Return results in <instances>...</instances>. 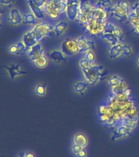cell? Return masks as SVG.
<instances>
[{
    "label": "cell",
    "instance_id": "5bb4252c",
    "mask_svg": "<svg viewBox=\"0 0 139 157\" xmlns=\"http://www.w3.org/2000/svg\"><path fill=\"white\" fill-rule=\"evenodd\" d=\"M70 25L67 20H59L53 25L54 35L56 37L63 36L68 31Z\"/></svg>",
    "mask_w": 139,
    "mask_h": 157
},
{
    "label": "cell",
    "instance_id": "4fadbf2b",
    "mask_svg": "<svg viewBox=\"0 0 139 157\" xmlns=\"http://www.w3.org/2000/svg\"><path fill=\"white\" fill-rule=\"evenodd\" d=\"M89 83L84 79H78L74 82L72 90L75 94L78 96H83L88 93L89 89Z\"/></svg>",
    "mask_w": 139,
    "mask_h": 157
},
{
    "label": "cell",
    "instance_id": "60d3db41",
    "mask_svg": "<svg viewBox=\"0 0 139 157\" xmlns=\"http://www.w3.org/2000/svg\"><path fill=\"white\" fill-rule=\"evenodd\" d=\"M65 1H66V4L68 5V4H70V3H71V2H73L74 0H65Z\"/></svg>",
    "mask_w": 139,
    "mask_h": 157
},
{
    "label": "cell",
    "instance_id": "ac0fdd59",
    "mask_svg": "<svg viewBox=\"0 0 139 157\" xmlns=\"http://www.w3.org/2000/svg\"><path fill=\"white\" fill-rule=\"evenodd\" d=\"M27 47L24 44V43L21 41L17 42L16 44L10 45L7 51L12 55H22V54L26 53Z\"/></svg>",
    "mask_w": 139,
    "mask_h": 157
},
{
    "label": "cell",
    "instance_id": "44dd1931",
    "mask_svg": "<svg viewBox=\"0 0 139 157\" xmlns=\"http://www.w3.org/2000/svg\"><path fill=\"white\" fill-rule=\"evenodd\" d=\"M73 143L79 145L83 148H87L89 143L88 137L83 132H76L73 136Z\"/></svg>",
    "mask_w": 139,
    "mask_h": 157
},
{
    "label": "cell",
    "instance_id": "f35d334b",
    "mask_svg": "<svg viewBox=\"0 0 139 157\" xmlns=\"http://www.w3.org/2000/svg\"><path fill=\"white\" fill-rule=\"evenodd\" d=\"M133 32H134V33L136 34L139 35V26H137V27H136V28H134V29H133Z\"/></svg>",
    "mask_w": 139,
    "mask_h": 157
},
{
    "label": "cell",
    "instance_id": "1f68e13d",
    "mask_svg": "<svg viewBox=\"0 0 139 157\" xmlns=\"http://www.w3.org/2000/svg\"><path fill=\"white\" fill-rule=\"evenodd\" d=\"M91 66H92V65H91V64L88 62V61H87L83 56H82V57L79 59V66L80 70L90 67Z\"/></svg>",
    "mask_w": 139,
    "mask_h": 157
},
{
    "label": "cell",
    "instance_id": "e575fe53",
    "mask_svg": "<svg viewBox=\"0 0 139 157\" xmlns=\"http://www.w3.org/2000/svg\"><path fill=\"white\" fill-rule=\"evenodd\" d=\"M83 148L82 147H80V146H79V145H76V144H72V146H71V151H72V153H73L75 155H77L79 153V152L81 150H83Z\"/></svg>",
    "mask_w": 139,
    "mask_h": 157
},
{
    "label": "cell",
    "instance_id": "30bf717a",
    "mask_svg": "<svg viewBox=\"0 0 139 157\" xmlns=\"http://www.w3.org/2000/svg\"><path fill=\"white\" fill-rule=\"evenodd\" d=\"M4 68L6 69V71L12 80H14L17 77L25 75L27 74L26 71L22 68V66L20 64H9V65L5 66Z\"/></svg>",
    "mask_w": 139,
    "mask_h": 157
},
{
    "label": "cell",
    "instance_id": "d4e9b609",
    "mask_svg": "<svg viewBox=\"0 0 139 157\" xmlns=\"http://www.w3.org/2000/svg\"><path fill=\"white\" fill-rule=\"evenodd\" d=\"M134 53L135 50L131 44L126 42L122 43V57L130 58L134 55Z\"/></svg>",
    "mask_w": 139,
    "mask_h": 157
},
{
    "label": "cell",
    "instance_id": "9c48e42d",
    "mask_svg": "<svg viewBox=\"0 0 139 157\" xmlns=\"http://www.w3.org/2000/svg\"><path fill=\"white\" fill-rule=\"evenodd\" d=\"M48 56L49 60L55 64L66 63L68 57L64 53L61 48H52L48 52Z\"/></svg>",
    "mask_w": 139,
    "mask_h": 157
},
{
    "label": "cell",
    "instance_id": "cb8c5ba5",
    "mask_svg": "<svg viewBox=\"0 0 139 157\" xmlns=\"http://www.w3.org/2000/svg\"><path fill=\"white\" fill-rule=\"evenodd\" d=\"M93 3L96 6L103 8L110 14L111 8H112L113 5H114L115 2H114V0H95Z\"/></svg>",
    "mask_w": 139,
    "mask_h": 157
},
{
    "label": "cell",
    "instance_id": "277c9868",
    "mask_svg": "<svg viewBox=\"0 0 139 157\" xmlns=\"http://www.w3.org/2000/svg\"><path fill=\"white\" fill-rule=\"evenodd\" d=\"M60 48L67 56H75L80 53L75 38L67 37L62 40L60 45Z\"/></svg>",
    "mask_w": 139,
    "mask_h": 157
},
{
    "label": "cell",
    "instance_id": "83f0119b",
    "mask_svg": "<svg viewBox=\"0 0 139 157\" xmlns=\"http://www.w3.org/2000/svg\"><path fill=\"white\" fill-rule=\"evenodd\" d=\"M34 93L39 97H44L46 96L47 93H48V88L45 83H37L34 89Z\"/></svg>",
    "mask_w": 139,
    "mask_h": 157
},
{
    "label": "cell",
    "instance_id": "5b68a950",
    "mask_svg": "<svg viewBox=\"0 0 139 157\" xmlns=\"http://www.w3.org/2000/svg\"><path fill=\"white\" fill-rule=\"evenodd\" d=\"M106 21H102L100 20L95 19L91 17L83 26L85 28L87 33L92 35V36H99L102 33L104 26Z\"/></svg>",
    "mask_w": 139,
    "mask_h": 157
},
{
    "label": "cell",
    "instance_id": "836d02e7",
    "mask_svg": "<svg viewBox=\"0 0 139 157\" xmlns=\"http://www.w3.org/2000/svg\"><path fill=\"white\" fill-rule=\"evenodd\" d=\"M31 1L34 2L36 6H38V7H39L40 8L44 10V7L46 6L47 2H48V0H31Z\"/></svg>",
    "mask_w": 139,
    "mask_h": 157
},
{
    "label": "cell",
    "instance_id": "f546056e",
    "mask_svg": "<svg viewBox=\"0 0 139 157\" xmlns=\"http://www.w3.org/2000/svg\"><path fill=\"white\" fill-rule=\"evenodd\" d=\"M83 56L87 61H88V62L91 65L97 63V55H96L94 50H90V51L87 52L83 54Z\"/></svg>",
    "mask_w": 139,
    "mask_h": 157
},
{
    "label": "cell",
    "instance_id": "ba28073f",
    "mask_svg": "<svg viewBox=\"0 0 139 157\" xmlns=\"http://www.w3.org/2000/svg\"><path fill=\"white\" fill-rule=\"evenodd\" d=\"M80 0H74L73 2L67 5L65 14L66 18L70 21L77 22L79 16L80 14V7H79Z\"/></svg>",
    "mask_w": 139,
    "mask_h": 157
},
{
    "label": "cell",
    "instance_id": "f1b7e54d",
    "mask_svg": "<svg viewBox=\"0 0 139 157\" xmlns=\"http://www.w3.org/2000/svg\"><path fill=\"white\" fill-rule=\"evenodd\" d=\"M52 2H53L56 7L58 10V12H60V14L65 13L66 11V7H67V4L65 0H52Z\"/></svg>",
    "mask_w": 139,
    "mask_h": 157
},
{
    "label": "cell",
    "instance_id": "484cf974",
    "mask_svg": "<svg viewBox=\"0 0 139 157\" xmlns=\"http://www.w3.org/2000/svg\"><path fill=\"white\" fill-rule=\"evenodd\" d=\"M38 23H39V20L37 19L36 17L30 11L29 12L25 13L24 17H23V24L26 25H30V26H34Z\"/></svg>",
    "mask_w": 139,
    "mask_h": 157
},
{
    "label": "cell",
    "instance_id": "8fae6325",
    "mask_svg": "<svg viewBox=\"0 0 139 157\" xmlns=\"http://www.w3.org/2000/svg\"><path fill=\"white\" fill-rule=\"evenodd\" d=\"M44 54L46 53H45L44 47L40 44V42L34 44V46L29 48L26 51V55L31 61H34V60H36L37 58H39Z\"/></svg>",
    "mask_w": 139,
    "mask_h": 157
},
{
    "label": "cell",
    "instance_id": "7a4b0ae2",
    "mask_svg": "<svg viewBox=\"0 0 139 157\" xmlns=\"http://www.w3.org/2000/svg\"><path fill=\"white\" fill-rule=\"evenodd\" d=\"M131 5L128 0H120L114 3L110 14L116 21L127 23L131 12Z\"/></svg>",
    "mask_w": 139,
    "mask_h": 157
},
{
    "label": "cell",
    "instance_id": "d6986e66",
    "mask_svg": "<svg viewBox=\"0 0 139 157\" xmlns=\"http://www.w3.org/2000/svg\"><path fill=\"white\" fill-rule=\"evenodd\" d=\"M27 5H28V7H29V11L36 17V18L39 20V21L45 19V17H46L47 16L44 9H42V8H40L39 7L36 6L34 2H32L31 0H27Z\"/></svg>",
    "mask_w": 139,
    "mask_h": 157
},
{
    "label": "cell",
    "instance_id": "d6a6232c",
    "mask_svg": "<svg viewBox=\"0 0 139 157\" xmlns=\"http://www.w3.org/2000/svg\"><path fill=\"white\" fill-rule=\"evenodd\" d=\"M131 12L139 17V0H137L131 5Z\"/></svg>",
    "mask_w": 139,
    "mask_h": 157
},
{
    "label": "cell",
    "instance_id": "603a6c76",
    "mask_svg": "<svg viewBox=\"0 0 139 157\" xmlns=\"http://www.w3.org/2000/svg\"><path fill=\"white\" fill-rule=\"evenodd\" d=\"M133 131L132 128L125 126V125H120L117 128V129L115 130L114 132V137H117V138H123V137H129Z\"/></svg>",
    "mask_w": 139,
    "mask_h": 157
},
{
    "label": "cell",
    "instance_id": "7402d4cb",
    "mask_svg": "<svg viewBox=\"0 0 139 157\" xmlns=\"http://www.w3.org/2000/svg\"><path fill=\"white\" fill-rule=\"evenodd\" d=\"M106 83H107V85L110 87L111 89L115 87H117V86H120L123 83H126L125 80L124 78L121 77V76L118 75H110V77H108L106 78Z\"/></svg>",
    "mask_w": 139,
    "mask_h": 157
},
{
    "label": "cell",
    "instance_id": "3957f363",
    "mask_svg": "<svg viewBox=\"0 0 139 157\" xmlns=\"http://www.w3.org/2000/svg\"><path fill=\"white\" fill-rule=\"evenodd\" d=\"M32 31L35 34L38 42H41L45 38H50L54 34L53 25L50 24L47 21H39L32 28Z\"/></svg>",
    "mask_w": 139,
    "mask_h": 157
},
{
    "label": "cell",
    "instance_id": "8992f818",
    "mask_svg": "<svg viewBox=\"0 0 139 157\" xmlns=\"http://www.w3.org/2000/svg\"><path fill=\"white\" fill-rule=\"evenodd\" d=\"M75 39L79 48L80 53L82 54H84L90 50H94L97 47V43L95 40L88 35L82 34V35L76 37Z\"/></svg>",
    "mask_w": 139,
    "mask_h": 157
},
{
    "label": "cell",
    "instance_id": "8d00e7d4",
    "mask_svg": "<svg viewBox=\"0 0 139 157\" xmlns=\"http://www.w3.org/2000/svg\"><path fill=\"white\" fill-rule=\"evenodd\" d=\"M16 2V0H0V4L2 7H10L13 5Z\"/></svg>",
    "mask_w": 139,
    "mask_h": 157
},
{
    "label": "cell",
    "instance_id": "e0dca14e",
    "mask_svg": "<svg viewBox=\"0 0 139 157\" xmlns=\"http://www.w3.org/2000/svg\"><path fill=\"white\" fill-rule=\"evenodd\" d=\"M108 15H109V13L106 11H105L102 7L96 6L93 3V8H92V11H91L90 13V18L93 17V18H95V19L100 20L102 21H107Z\"/></svg>",
    "mask_w": 139,
    "mask_h": 157
},
{
    "label": "cell",
    "instance_id": "52a82bcc",
    "mask_svg": "<svg viewBox=\"0 0 139 157\" xmlns=\"http://www.w3.org/2000/svg\"><path fill=\"white\" fill-rule=\"evenodd\" d=\"M93 2H92L90 0H80L79 3V7H80V14L79 16L78 22L79 24L83 25L90 19V13L93 8Z\"/></svg>",
    "mask_w": 139,
    "mask_h": 157
},
{
    "label": "cell",
    "instance_id": "4dcf8cb0",
    "mask_svg": "<svg viewBox=\"0 0 139 157\" xmlns=\"http://www.w3.org/2000/svg\"><path fill=\"white\" fill-rule=\"evenodd\" d=\"M129 23L133 27V29L139 26V17L133 14V13H132V12H130L129 18Z\"/></svg>",
    "mask_w": 139,
    "mask_h": 157
},
{
    "label": "cell",
    "instance_id": "d590c367",
    "mask_svg": "<svg viewBox=\"0 0 139 157\" xmlns=\"http://www.w3.org/2000/svg\"><path fill=\"white\" fill-rule=\"evenodd\" d=\"M17 157H36L34 154L31 151H25L20 152Z\"/></svg>",
    "mask_w": 139,
    "mask_h": 157
},
{
    "label": "cell",
    "instance_id": "b9f144b4",
    "mask_svg": "<svg viewBox=\"0 0 139 157\" xmlns=\"http://www.w3.org/2000/svg\"><path fill=\"white\" fill-rule=\"evenodd\" d=\"M2 26V18L0 17V28Z\"/></svg>",
    "mask_w": 139,
    "mask_h": 157
},
{
    "label": "cell",
    "instance_id": "4316f807",
    "mask_svg": "<svg viewBox=\"0 0 139 157\" xmlns=\"http://www.w3.org/2000/svg\"><path fill=\"white\" fill-rule=\"evenodd\" d=\"M49 58L47 54H44L43 56H41L39 58H37L36 60H34L33 61V63L37 68L39 69H44L46 68L47 66H48L49 64Z\"/></svg>",
    "mask_w": 139,
    "mask_h": 157
},
{
    "label": "cell",
    "instance_id": "6da1fadb",
    "mask_svg": "<svg viewBox=\"0 0 139 157\" xmlns=\"http://www.w3.org/2000/svg\"><path fill=\"white\" fill-rule=\"evenodd\" d=\"M82 75L84 80L89 83V85L95 86L100 83L103 79L107 78V70L101 64L95 63L90 67L81 70Z\"/></svg>",
    "mask_w": 139,
    "mask_h": 157
},
{
    "label": "cell",
    "instance_id": "9a60e30c",
    "mask_svg": "<svg viewBox=\"0 0 139 157\" xmlns=\"http://www.w3.org/2000/svg\"><path fill=\"white\" fill-rule=\"evenodd\" d=\"M107 56L110 60H118L122 57V43L109 45L107 49Z\"/></svg>",
    "mask_w": 139,
    "mask_h": 157
},
{
    "label": "cell",
    "instance_id": "2e32d148",
    "mask_svg": "<svg viewBox=\"0 0 139 157\" xmlns=\"http://www.w3.org/2000/svg\"><path fill=\"white\" fill-rule=\"evenodd\" d=\"M44 12L46 13L47 17L52 20H58L61 16L55 4L52 2V0L48 1L46 6L44 7Z\"/></svg>",
    "mask_w": 139,
    "mask_h": 157
},
{
    "label": "cell",
    "instance_id": "ab89813d",
    "mask_svg": "<svg viewBox=\"0 0 139 157\" xmlns=\"http://www.w3.org/2000/svg\"><path fill=\"white\" fill-rule=\"evenodd\" d=\"M136 64H137V69H138V70H139V55H138V56H137V61H136Z\"/></svg>",
    "mask_w": 139,
    "mask_h": 157
},
{
    "label": "cell",
    "instance_id": "7c38bea8",
    "mask_svg": "<svg viewBox=\"0 0 139 157\" xmlns=\"http://www.w3.org/2000/svg\"><path fill=\"white\" fill-rule=\"evenodd\" d=\"M23 17H24V15L22 14L21 12L18 8L12 7L9 11L8 21L12 25L17 26V25L23 24Z\"/></svg>",
    "mask_w": 139,
    "mask_h": 157
},
{
    "label": "cell",
    "instance_id": "74e56055",
    "mask_svg": "<svg viewBox=\"0 0 139 157\" xmlns=\"http://www.w3.org/2000/svg\"><path fill=\"white\" fill-rule=\"evenodd\" d=\"M76 157H87L88 156V151L86 148H83V150H81L79 152L78 154L75 155Z\"/></svg>",
    "mask_w": 139,
    "mask_h": 157
},
{
    "label": "cell",
    "instance_id": "7bdbcfd3",
    "mask_svg": "<svg viewBox=\"0 0 139 157\" xmlns=\"http://www.w3.org/2000/svg\"><path fill=\"white\" fill-rule=\"evenodd\" d=\"M2 14H3V11H2V9H0V17H1Z\"/></svg>",
    "mask_w": 139,
    "mask_h": 157
},
{
    "label": "cell",
    "instance_id": "ee69618b",
    "mask_svg": "<svg viewBox=\"0 0 139 157\" xmlns=\"http://www.w3.org/2000/svg\"><path fill=\"white\" fill-rule=\"evenodd\" d=\"M0 157H2V156H0Z\"/></svg>",
    "mask_w": 139,
    "mask_h": 157
},
{
    "label": "cell",
    "instance_id": "ffe728a7",
    "mask_svg": "<svg viewBox=\"0 0 139 157\" xmlns=\"http://www.w3.org/2000/svg\"><path fill=\"white\" fill-rule=\"evenodd\" d=\"M21 41L27 47V48H29L30 47L34 46V44H36L37 43H39L36 37H35V34H34V32L32 31V29L24 33V34L21 37Z\"/></svg>",
    "mask_w": 139,
    "mask_h": 157
}]
</instances>
